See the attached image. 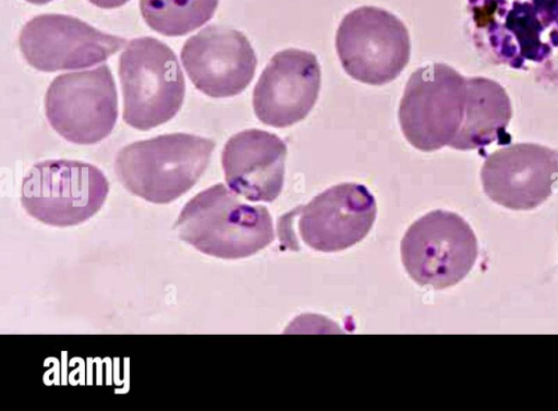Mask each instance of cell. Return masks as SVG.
<instances>
[{"mask_svg":"<svg viewBox=\"0 0 558 411\" xmlns=\"http://www.w3.org/2000/svg\"><path fill=\"white\" fill-rule=\"evenodd\" d=\"M475 44L494 61L527 70L558 60V0H468Z\"/></svg>","mask_w":558,"mask_h":411,"instance_id":"cell-1","label":"cell"},{"mask_svg":"<svg viewBox=\"0 0 558 411\" xmlns=\"http://www.w3.org/2000/svg\"><path fill=\"white\" fill-rule=\"evenodd\" d=\"M174 228L197 251L222 259L252 256L275 239L272 218L263 205H251L217 183L192 197Z\"/></svg>","mask_w":558,"mask_h":411,"instance_id":"cell-2","label":"cell"},{"mask_svg":"<svg viewBox=\"0 0 558 411\" xmlns=\"http://www.w3.org/2000/svg\"><path fill=\"white\" fill-rule=\"evenodd\" d=\"M215 148L213 140L170 133L122 147L114 171L133 195L168 204L190 191L206 171Z\"/></svg>","mask_w":558,"mask_h":411,"instance_id":"cell-3","label":"cell"},{"mask_svg":"<svg viewBox=\"0 0 558 411\" xmlns=\"http://www.w3.org/2000/svg\"><path fill=\"white\" fill-rule=\"evenodd\" d=\"M123 120L147 131L171 120L181 109L185 81L178 58L154 37L134 38L119 57Z\"/></svg>","mask_w":558,"mask_h":411,"instance_id":"cell-4","label":"cell"},{"mask_svg":"<svg viewBox=\"0 0 558 411\" xmlns=\"http://www.w3.org/2000/svg\"><path fill=\"white\" fill-rule=\"evenodd\" d=\"M466 77L445 63L414 71L399 106V122L407 141L422 152L450 146L465 117Z\"/></svg>","mask_w":558,"mask_h":411,"instance_id":"cell-5","label":"cell"},{"mask_svg":"<svg viewBox=\"0 0 558 411\" xmlns=\"http://www.w3.org/2000/svg\"><path fill=\"white\" fill-rule=\"evenodd\" d=\"M109 182L96 166L68 159L34 165L22 181L21 203L28 215L53 227L85 222L105 204Z\"/></svg>","mask_w":558,"mask_h":411,"instance_id":"cell-6","label":"cell"},{"mask_svg":"<svg viewBox=\"0 0 558 411\" xmlns=\"http://www.w3.org/2000/svg\"><path fill=\"white\" fill-rule=\"evenodd\" d=\"M400 254L405 271L417 285L440 290L465 278L477 259L478 245L460 215L436 209L408 228Z\"/></svg>","mask_w":558,"mask_h":411,"instance_id":"cell-7","label":"cell"},{"mask_svg":"<svg viewBox=\"0 0 558 411\" xmlns=\"http://www.w3.org/2000/svg\"><path fill=\"white\" fill-rule=\"evenodd\" d=\"M344 71L354 80L384 85L397 78L410 60L407 26L392 13L364 5L344 15L336 35Z\"/></svg>","mask_w":558,"mask_h":411,"instance_id":"cell-8","label":"cell"},{"mask_svg":"<svg viewBox=\"0 0 558 411\" xmlns=\"http://www.w3.org/2000/svg\"><path fill=\"white\" fill-rule=\"evenodd\" d=\"M51 128L74 144H96L113 130L118 94L108 65L58 75L45 96Z\"/></svg>","mask_w":558,"mask_h":411,"instance_id":"cell-9","label":"cell"},{"mask_svg":"<svg viewBox=\"0 0 558 411\" xmlns=\"http://www.w3.org/2000/svg\"><path fill=\"white\" fill-rule=\"evenodd\" d=\"M126 40L65 14H40L21 29L20 50L38 71L89 68L118 52Z\"/></svg>","mask_w":558,"mask_h":411,"instance_id":"cell-10","label":"cell"},{"mask_svg":"<svg viewBox=\"0 0 558 411\" xmlns=\"http://www.w3.org/2000/svg\"><path fill=\"white\" fill-rule=\"evenodd\" d=\"M181 60L194 86L213 98L242 93L257 64L246 36L220 25H209L191 36L181 49Z\"/></svg>","mask_w":558,"mask_h":411,"instance_id":"cell-11","label":"cell"},{"mask_svg":"<svg viewBox=\"0 0 558 411\" xmlns=\"http://www.w3.org/2000/svg\"><path fill=\"white\" fill-rule=\"evenodd\" d=\"M558 179V152L534 143H518L489 154L481 170L485 194L513 210H530L553 193Z\"/></svg>","mask_w":558,"mask_h":411,"instance_id":"cell-12","label":"cell"},{"mask_svg":"<svg viewBox=\"0 0 558 411\" xmlns=\"http://www.w3.org/2000/svg\"><path fill=\"white\" fill-rule=\"evenodd\" d=\"M377 215L375 197L360 183H340L316 195L299 210L303 242L324 253L347 250L371 231Z\"/></svg>","mask_w":558,"mask_h":411,"instance_id":"cell-13","label":"cell"},{"mask_svg":"<svg viewBox=\"0 0 558 411\" xmlns=\"http://www.w3.org/2000/svg\"><path fill=\"white\" fill-rule=\"evenodd\" d=\"M320 88V67L313 52L289 48L275 53L253 90V108L266 125L287 128L313 109Z\"/></svg>","mask_w":558,"mask_h":411,"instance_id":"cell-14","label":"cell"},{"mask_svg":"<svg viewBox=\"0 0 558 411\" xmlns=\"http://www.w3.org/2000/svg\"><path fill=\"white\" fill-rule=\"evenodd\" d=\"M287 153L286 143L264 130L234 134L221 153L228 186L251 202H274L283 188Z\"/></svg>","mask_w":558,"mask_h":411,"instance_id":"cell-15","label":"cell"},{"mask_svg":"<svg viewBox=\"0 0 558 411\" xmlns=\"http://www.w3.org/2000/svg\"><path fill=\"white\" fill-rule=\"evenodd\" d=\"M466 87L464 121L449 147L484 150L494 142L509 143L510 135L506 130L512 117V106L505 88L483 76L466 77Z\"/></svg>","mask_w":558,"mask_h":411,"instance_id":"cell-16","label":"cell"},{"mask_svg":"<svg viewBox=\"0 0 558 411\" xmlns=\"http://www.w3.org/2000/svg\"><path fill=\"white\" fill-rule=\"evenodd\" d=\"M219 0H140L146 24L166 36H183L208 22Z\"/></svg>","mask_w":558,"mask_h":411,"instance_id":"cell-17","label":"cell"},{"mask_svg":"<svg viewBox=\"0 0 558 411\" xmlns=\"http://www.w3.org/2000/svg\"><path fill=\"white\" fill-rule=\"evenodd\" d=\"M94 5L101 9H114L125 4L130 0H88Z\"/></svg>","mask_w":558,"mask_h":411,"instance_id":"cell-18","label":"cell"},{"mask_svg":"<svg viewBox=\"0 0 558 411\" xmlns=\"http://www.w3.org/2000/svg\"><path fill=\"white\" fill-rule=\"evenodd\" d=\"M26 1L29 3H34V4H46L52 0H26Z\"/></svg>","mask_w":558,"mask_h":411,"instance_id":"cell-19","label":"cell"}]
</instances>
